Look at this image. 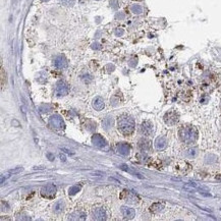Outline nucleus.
<instances>
[{
  "instance_id": "1",
  "label": "nucleus",
  "mask_w": 221,
  "mask_h": 221,
  "mask_svg": "<svg viewBox=\"0 0 221 221\" xmlns=\"http://www.w3.org/2000/svg\"><path fill=\"white\" fill-rule=\"evenodd\" d=\"M117 128L125 136H129L135 131V120L129 115H121L117 121Z\"/></svg>"
},
{
  "instance_id": "2",
  "label": "nucleus",
  "mask_w": 221,
  "mask_h": 221,
  "mask_svg": "<svg viewBox=\"0 0 221 221\" xmlns=\"http://www.w3.org/2000/svg\"><path fill=\"white\" fill-rule=\"evenodd\" d=\"M178 135H179L180 140L187 144L194 143L198 138L197 129L193 126H183V128H180Z\"/></svg>"
},
{
  "instance_id": "3",
  "label": "nucleus",
  "mask_w": 221,
  "mask_h": 221,
  "mask_svg": "<svg viewBox=\"0 0 221 221\" xmlns=\"http://www.w3.org/2000/svg\"><path fill=\"white\" fill-rule=\"evenodd\" d=\"M49 125L50 126H52L53 129H63L65 128V123L59 114H54V115L50 116Z\"/></svg>"
},
{
  "instance_id": "4",
  "label": "nucleus",
  "mask_w": 221,
  "mask_h": 221,
  "mask_svg": "<svg viewBox=\"0 0 221 221\" xmlns=\"http://www.w3.org/2000/svg\"><path fill=\"white\" fill-rule=\"evenodd\" d=\"M56 194V187L52 183H49L47 186H45L43 189L41 190V195L44 197V198H48V199H52Z\"/></svg>"
},
{
  "instance_id": "5",
  "label": "nucleus",
  "mask_w": 221,
  "mask_h": 221,
  "mask_svg": "<svg viewBox=\"0 0 221 221\" xmlns=\"http://www.w3.org/2000/svg\"><path fill=\"white\" fill-rule=\"evenodd\" d=\"M164 121L168 125H174L178 121V114L173 110L168 111L164 115Z\"/></svg>"
},
{
  "instance_id": "6",
  "label": "nucleus",
  "mask_w": 221,
  "mask_h": 221,
  "mask_svg": "<svg viewBox=\"0 0 221 221\" xmlns=\"http://www.w3.org/2000/svg\"><path fill=\"white\" fill-rule=\"evenodd\" d=\"M55 91H56L57 96H65V95H67L69 92V87L65 82L59 81L56 85Z\"/></svg>"
},
{
  "instance_id": "7",
  "label": "nucleus",
  "mask_w": 221,
  "mask_h": 221,
  "mask_svg": "<svg viewBox=\"0 0 221 221\" xmlns=\"http://www.w3.org/2000/svg\"><path fill=\"white\" fill-rule=\"evenodd\" d=\"M92 143L95 147L98 148H105L107 147V143H106L105 139L100 135H93L92 137Z\"/></svg>"
},
{
  "instance_id": "8",
  "label": "nucleus",
  "mask_w": 221,
  "mask_h": 221,
  "mask_svg": "<svg viewBox=\"0 0 221 221\" xmlns=\"http://www.w3.org/2000/svg\"><path fill=\"white\" fill-rule=\"evenodd\" d=\"M141 131L145 136H150L153 132V125L149 120H145L141 125Z\"/></svg>"
},
{
  "instance_id": "9",
  "label": "nucleus",
  "mask_w": 221,
  "mask_h": 221,
  "mask_svg": "<svg viewBox=\"0 0 221 221\" xmlns=\"http://www.w3.org/2000/svg\"><path fill=\"white\" fill-rule=\"evenodd\" d=\"M121 214L125 219H132L136 216V211L132 208H129L128 206H123L121 207Z\"/></svg>"
},
{
  "instance_id": "10",
  "label": "nucleus",
  "mask_w": 221,
  "mask_h": 221,
  "mask_svg": "<svg viewBox=\"0 0 221 221\" xmlns=\"http://www.w3.org/2000/svg\"><path fill=\"white\" fill-rule=\"evenodd\" d=\"M93 219L95 220H105L106 219V211L103 208H96L93 211Z\"/></svg>"
},
{
  "instance_id": "11",
  "label": "nucleus",
  "mask_w": 221,
  "mask_h": 221,
  "mask_svg": "<svg viewBox=\"0 0 221 221\" xmlns=\"http://www.w3.org/2000/svg\"><path fill=\"white\" fill-rule=\"evenodd\" d=\"M92 106H93V108L95 109V110L101 111L102 109L104 108V106H105L104 100H103L101 97H95V98L93 99V101H92Z\"/></svg>"
},
{
  "instance_id": "12",
  "label": "nucleus",
  "mask_w": 221,
  "mask_h": 221,
  "mask_svg": "<svg viewBox=\"0 0 221 221\" xmlns=\"http://www.w3.org/2000/svg\"><path fill=\"white\" fill-rule=\"evenodd\" d=\"M117 152L119 154H121L123 156H128L129 152H131V147L125 143H119L116 147Z\"/></svg>"
},
{
  "instance_id": "13",
  "label": "nucleus",
  "mask_w": 221,
  "mask_h": 221,
  "mask_svg": "<svg viewBox=\"0 0 221 221\" xmlns=\"http://www.w3.org/2000/svg\"><path fill=\"white\" fill-rule=\"evenodd\" d=\"M167 147V140L165 137H158L155 140V148L157 150H164Z\"/></svg>"
},
{
  "instance_id": "14",
  "label": "nucleus",
  "mask_w": 221,
  "mask_h": 221,
  "mask_svg": "<svg viewBox=\"0 0 221 221\" xmlns=\"http://www.w3.org/2000/svg\"><path fill=\"white\" fill-rule=\"evenodd\" d=\"M54 65L57 68H65L67 66V61L63 56H57L54 59Z\"/></svg>"
},
{
  "instance_id": "15",
  "label": "nucleus",
  "mask_w": 221,
  "mask_h": 221,
  "mask_svg": "<svg viewBox=\"0 0 221 221\" xmlns=\"http://www.w3.org/2000/svg\"><path fill=\"white\" fill-rule=\"evenodd\" d=\"M138 146H139V148H140L142 151H147V150L150 149L151 143H150V141L146 140V139H142V140L139 141Z\"/></svg>"
},
{
  "instance_id": "16",
  "label": "nucleus",
  "mask_w": 221,
  "mask_h": 221,
  "mask_svg": "<svg viewBox=\"0 0 221 221\" xmlns=\"http://www.w3.org/2000/svg\"><path fill=\"white\" fill-rule=\"evenodd\" d=\"M163 208H164V204H162V203H154L150 207V211L152 213H158V212L163 210Z\"/></svg>"
},
{
  "instance_id": "17",
  "label": "nucleus",
  "mask_w": 221,
  "mask_h": 221,
  "mask_svg": "<svg viewBox=\"0 0 221 221\" xmlns=\"http://www.w3.org/2000/svg\"><path fill=\"white\" fill-rule=\"evenodd\" d=\"M69 219L71 220H84L85 219V214L81 213V212H75L69 215Z\"/></svg>"
},
{
  "instance_id": "18",
  "label": "nucleus",
  "mask_w": 221,
  "mask_h": 221,
  "mask_svg": "<svg viewBox=\"0 0 221 221\" xmlns=\"http://www.w3.org/2000/svg\"><path fill=\"white\" fill-rule=\"evenodd\" d=\"M54 212L55 213H59V212H61L63 210V208H64V203L62 201H58L56 202L55 204H54Z\"/></svg>"
},
{
  "instance_id": "19",
  "label": "nucleus",
  "mask_w": 221,
  "mask_h": 221,
  "mask_svg": "<svg viewBox=\"0 0 221 221\" xmlns=\"http://www.w3.org/2000/svg\"><path fill=\"white\" fill-rule=\"evenodd\" d=\"M112 122H113L112 118H111V117H107V118H105L102 121V125L105 129H108L111 125H112Z\"/></svg>"
},
{
  "instance_id": "20",
  "label": "nucleus",
  "mask_w": 221,
  "mask_h": 221,
  "mask_svg": "<svg viewBox=\"0 0 221 221\" xmlns=\"http://www.w3.org/2000/svg\"><path fill=\"white\" fill-rule=\"evenodd\" d=\"M197 154H198V151L195 148H190V149L187 150L186 152V156L189 157V158H194V157L197 156Z\"/></svg>"
},
{
  "instance_id": "21",
  "label": "nucleus",
  "mask_w": 221,
  "mask_h": 221,
  "mask_svg": "<svg viewBox=\"0 0 221 221\" xmlns=\"http://www.w3.org/2000/svg\"><path fill=\"white\" fill-rule=\"evenodd\" d=\"M120 169H122V170H125V171H126V172H129V173H132V174H135L136 176H138V177H140V178H143V176H141V175L139 174V173H137V172H135L134 170L129 169V166H126V165H125V164L120 165Z\"/></svg>"
},
{
  "instance_id": "22",
  "label": "nucleus",
  "mask_w": 221,
  "mask_h": 221,
  "mask_svg": "<svg viewBox=\"0 0 221 221\" xmlns=\"http://www.w3.org/2000/svg\"><path fill=\"white\" fill-rule=\"evenodd\" d=\"M80 190H81V187H80V186H74V187H69L68 193H69V195L74 196V195H75V194H77L78 192H80Z\"/></svg>"
},
{
  "instance_id": "23",
  "label": "nucleus",
  "mask_w": 221,
  "mask_h": 221,
  "mask_svg": "<svg viewBox=\"0 0 221 221\" xmlns=\"http://www.w3.org/2000/svg\"><path fill=\"white\" fill-rule=\"evenodd\" d=\"M132 9L135 13H142V7L139 6V5H134V6L132 7Z\"/></svg>"
},
{
  "instance_id": "24",
  "label": "nucleus",
  "mask_w": 221,
  "mask_h": 221,
  "mask_svg": "<svg viewBox=\"0 0 221 221\" xmlns=\"http://www.w3.org/2000/svg\"><path fill=\"white\" fill-rule=\"evenodd\" d=\"M60 1L65 5H72L74 3V0H60Z\"/></svg>"
},
{
  "instance_id": "25",
  "label": "nucleus",
  "mask_w": 221,
  "mask_h": 221,
  "mask_svg": "<svg viewBox=\"0 0 221 221\" xmlns=\"http://www.w3.org/2000/svg\"><path fill=\"white\" fill-rule=\"evenodd\" d=\"M1 78H2L1 86L3 88V86H4V69H3V67H1Z\"/></svg>"
},
{
  "instance_id": "26",
  "label": "nucleus",
  "mask_w": 221,
  "mask_h": 221,
  "mask_svg": "<svg viewBox=\"0 0 221 221\" xmlns=\"http://www.w3.org/2000/svg\"><path fill=\"white\" fill-rule=\"evenodd\" d=\"M23 170V168L22 167H20V168H16V169H11V170H9V172L11 174H14V173H17V172H20V171H22Z\"/></svg>"
},
{
  "instance_id": "27",
  "label": "nucleus",
  "mask_w": 221,
  "mask_h": 221,
  "mask_svg": "<svg viewBox=\"0 0 221 221\" xmlns=\"http://www.w3.org/2000/svg\"><path fill=\"white\" fill-rule=\"evenodd\" d=\"M47 156L49 157V160H50V161H53V160H54V156H53L51 153H47Z\"/></svg>"
},
{
  "instance_id": "28",
  "label": "nucleus",
  "mask_w": 221,
  "mask_h": 221,
  "mask_svg": "<svg viewBox=\"0 0 221 221\" xmlns=\"http://www.w3.org/2000/svg\"><path fill=\"white\" fill-rule=\"evenodd\" d=\"M60 159H61V161H65V156L62 155V154H60Z\"/></svg>"
},
{
  "instance_id": "29",
  "label": "nucleus",
  "mask_w": 221,
  "mask_h": 221,
  "mask_svg": "<svg viewBox=\"0 0 221 221\" xmlns=\"http://www.w3.org/2000/svg\"><path fill=\"white\" fill-rule=\"evenodd\" d=\"M44 1H45V0H44Z\"/></svg>"
}]
</instances>
